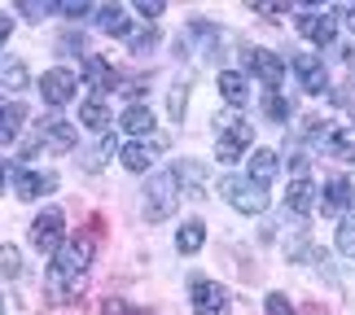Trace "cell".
<instances>
[{"label":"cell","mask_w":355,"mask_h":315,"mask_svg":"<svg viewBox=\"0 0 355 315\" xmlns=\"http://www.w3.org/2000/svg\"><path fill=\"white\" fill-rule=\"evenodd\" d=\"M92 250H97L92 237H71L58 254H53V263L44 271V285H49V294L58 298V303H75V294L84 289V276L92 267Z\"/></svg>","instance_id":"6da1fadb"},{"label":"cell","mask_w":355,"mask_h":315,"mask_svg":"<svg viewBox=\"0 0 355 315\" xmlns=\"http://www.w3.org/2000/svg\"><path fill=\"white\" fill-rule=\"evenodd\" d=\"M250 145H254V123H245L241 114L215 123V154H220V162L245 158V149H250Z\"/></svg>","instance_id":"7a4b0ae2"},{"label":"cell","mask_w":355,"mask_h":315,"mask_svg":"<svg viewBox=\"0 0 355 315\" xmlns=\"http://www.w3.org/2000/svg\"><path fill=\"white\" fill-rule=\"evenodd\" d=\"M220 193H224V201L237 215H263L268 210V188L254 184L250 175H228V180L220 184Z\"/></svg>","instance_id":"3957f363"},{"label":"cell","mask_w":355,"mask_h":315,"mask_svg":"<svg viewBox=\"0 0 355 315\" xmlns=\"http://www.w3.org/2000/svg\"><path fill=\"white\" fill-rule=\"evenodd\" d=\"M175 188H180V184H175L171 171L149 175V184H145V219H149V224H162V219L175 215V201H180Z\"/></svg>","instance_id":"277c9868"},{"label":"cell","mask_w":355,"mask_h":315,"mask_svg":"<svg viewBox=\"0 0 355 315\" xmlns=\"http://www.w3.org/2000/svg\"><path fill=\"white\" fill-rule=\"evenodd\" d=\"M62 232H66L62 210H53V206H49L44 215H35V224H31V245H35L40 254H49V258H53V254H58L62 245H66V241H62Z\"/></svg>","instance_id":"5b68a950"},{"label":"cell","mask_w":355,"mask_h":315,"mask_svg":"<svg viewBox=\"0 0 355 315\" xmlns=\"http://www.w3.org/2000/svg\"><path fill=\"white\" fill-rule=\"evenodd\" d=\"M290 71L298 79V88L311 92V97L329 92V71H324V57H316V53H298V57L290 62Z\"/></svg>","instance_id":"8992f818"},{"label":"cell","mask_w":355,"mask_h":315,"mask_svg":"<svg viewBox=\"0 0 355 315\" xmlns=\"http://www.w3.org/2000/svg\"><path fill=\"white\" fill-rule=\"evenodd\" d=\"M189 303H193V315H228L233 298H228V289H224L220 280H193Z\"/></svg>","instance_id":"52a82bcc"},{"label":"cell","mask_w":355,"mask_h":315,"mask_svg":"<svg viewBox=\"0 0 355 315\" xmlns=\"http://www.w3.org/2000/svg\"><path fill=\"white\" fill-rule=\"evenodd\" d=\"M171 175H175V184L184 188V197H193V201H202L211 193V167L207 162H198V158H180L171 167Z\"/></svg>","instance_id":"ba28073f"},{"label":"cell","mask_w":355,"mask_h":315,"mask_svg":"<svg viewBox=\"0 0 355 315\" xmlns=\"http://www.w3.org/2000/svg\"><path fill=\"white\" fill-rule=\"evenodd\" d=\"M241 62H245V71H250L254 79H263L272 92H277V84L285 79V62H281L272 48H245V53H241Z\"/></svg>","instance_id":"9c48e42d"},{"label":"cell","mask_w":355,"mask_h":315,"mask_svg":"<svg viewBox=\"0 0 355 315\" xmlns=\"http://www.w3.org/2000/svg\"><path fill=\"white\" fill-rule=\"evenodd\" d=\"M294 26H298V35H303V39H311V44H320V48H329L334 35H338V22L329 18V13H320V9H303L294 18Z\"/></svg>","instance_id":"30bf717a"},{"label":"cell","mask_w":355,"mask_h":315,"mask_svg":"<svg viewBox=\"0 0 355 315\" xmlns=\"http://www.w3.org/2000/svg\"><path fill=\"white\" fill-rule=\"evenodd\" d=\"M75 92H79V79H75L71 71H62V66L40 79V97H44V105H58V109H62V105L75 101Z\"/></svg>","instance_id":"8fae6325"},{"label":"cell","mask_w":355,"mask_h":315,"mask_svg":"<svg viewBox=\"0 0 355 315\" xmlns=\"http://www.w3.org/2000/svg\"><path fill=\"white\" fill-rule=\"evenodd\" d=\"M58 188V175L53 171H26V167H13V193H18L22 201H35Z\"/></svg>","instance_id":"7c38bea8"},{"label":"cell","mask_w":355,"mask_h":315,"mask_svg":"<svg viewBox=\"0 0 355 315\" xmlns=\"http://www.w3.org/2000/svg\"><path fill=\"white\" fill-rule=\"evenodd\" d=\"M35 145L58 149V154H71V149L79 145V132H75V123H66V118H44V123H40V141Z\"/></svg>","instance_id":"4fadbf2b"},{"label":"cell","mask_w":355,"mask_h":315,"mask_svg":"<svg viewBox=\"0 0 355 315\" xmlns=\"http://www.w3.org/2000/svg\"><path fill=\"white\" fill-rule=\"evenodd\" d=\"M355 206V184L347 180V175H334V180H324L320 188V210L324 215H343Z\"/></svg>","instance_id":"5bb4252c"},{"label":"cell","mask_w":355,"mask_h":315,"mask_svg":"<svg viewBox=\"0 0 355 315\" xmlns=\"http://www.w3.org/2000/svg\"><path fill=\"white\" fill-rule=\"evenodd\" d=\"M158 149H167V136H154L149 145H145V141H132V145L119 149V162H123L128 171H149V162H154Z\"/></svg>","instance_id":"9a60e30c"},{"label":"cell","mask_w":355,"mask_h":315,"mask_svg":"<svg viewBox=\"0 0 355 315\" xmlns=\"http://www.w3.org/2000/svg\"><path fill=\"white\" fill-rule=\"evenodd\" d=\"M316 206H320V188L311 184V180H290V193H285V210L303 219V215H311Z\"/></svg>","instance_id":"2e32d148"},{"label":"cell","mask_w":355,"mask_h":315,"mask_svg":"<svg viewBox=\"0 0 355 315\" xmlns=\"http://www.w3.org/2000/svg\"><path fill=\"white\" fill-rule=\"evenodd\" d=\"M84 75H88V84L97 88V92H110L114 84H123V79L114 75V66L105 62V57H97V53H88V57H84Z\"/></svg>","instance_id":"e0dca14e"},{"label":"cell","mask_w":355,"mask_h":315,"mask_svg":"<svg viewBox=\"0 0 355 315\" xmlns=\"http://www.w3.org/2000/svg\"><path fill=\"white\" fill-rule=\"evenodd\" d=\"M97 26H101V31L105 35H119V39H128V31H132V18H128V9H123V5H101L97 9Z\"/></svg>","instance_id":"ac0fdd59"},{"label":"cell","mask_w":355,"mask_h":315,"mask_svg":"<svg viewBox=\"0 0 355 315\" xmlns=\"http://www.w3.org/2000/svg\"><path fill=\"white\" fill-rule=\"evenodd\" d=\"M220 97L241 109L245 101H250V79H245L241 71H220Z\"/></svg>","instance_id":"d6986e66"},{"label":"cell","mask_w":355,"mask_h":315,"mask_svg":"<svg viewBox=\"0 0 355 315\" xmlns=\"http://www.w3.org/2000/svg\"><path fill=\"white\" fill-rule=\"evenodd\" d=\"M119 127L132 132V136H154V109L149 105H128L123 118H119Z\"/></svg>","instance_id":"ffe728a7"},{"label":"cell","mask_w":355,"mask_h":315,"mask_svg":"<svg viewBox=\"0 0 355 315\" xmlns=\"http://www.w3.org/2000/svg\"><path fill=\"white\" fill-rule=\"evenodd\" d=\"M22 123H26V109L18 101H0V145H9L22 132Z\"/></svg>","instance_id":"44dd1931"},{"label":"cell","mask_w":355,"mask_h":315,"mask_svg":"<svg viewBox=\"0 0 355 315\" xmlns=\"http://www.w3.org/2000/svg\"><path fill=\"white\" fill-rule=\"evenodd\" d=\"M202 245H207V224H202V219H189V224L175 232V250H180V254H198Z\"/></svg>","instance_id":"7402d4cb"},{"label":"cell","mask_w":355,"mask_h":315,"mask_svg":"<svg viewBox=\"0 0 355 315\" xmlns=\"http://www.w3.org/2000/svg\"><path fill=\"white\" fill-rule=\"evenodd\" d=\"M79 123H84L88 132H105L114 118H110V109H105V101H97V97H92V101H84V105H79Z\"/></svg>","instance_id":"603a6c76"},{"label":"cell","mask_w":355,"mask_h":315,"mask_svg":"<svg viewBox=\"0 0 355 315\" xmlns=\"http://www.w3.org/2000/svg\"><path fill=\"white\" fill-rule=\"evenodd\" d=\"M245 162H250V180L268 188V180L277 175V154H272V149H254V154L245 158Z\"/></svg>","instance_id":"cb8c5ba5"},{"label":"cell","mask_w":355,"mask_h":315,"mask_svg":"<svg viewBox=\"0 0 355 315\" xmlns=\"http://www.w3.org/2000/svg\"><path fill=\"white\" fill-rule=\"evenodd\" d=\"M0 88H9V92L26 88V62L22 57H0Z\"/></svg>","instance_id":"d4e9b609"},{"label":"cell","mask_w":355,"mask_h":315,"mask_svg":"<svg viewBox=\"0 0 355 315\" xmlns=\"http://www.w3.org/2000/svg\"><path fill=\"white\" fill-rule=\"evenodd\" d=\"M329 154L338 162H355V127H338L329 136Z\"/></svg>","instance_id":"484cf974"},{"label":"cell","mask_w":355,"mask_h":315,"mask_svg":"<svg viewBox=\"0 0 355 315\" xmlns=\"http://www.w3.org/2000/svg\"><path fill=\"white\" fill-rule=\"evenodd\" d=\"M154 44H158L154 22H141V26H132V31H128V53H154Z\"/></svg>","instance_id":"4316f807"},{"label":"cell","mask_w":355,"mask_h":315,"mask_svg":"<svg viewBox=\"0 0 355 315\" xmlns=\"http://www.w3.org/2000/svg\"><path fill=\"white\" fill-rule=\"evenodd\" d=\"M263 114L272 118V123H290V114H294V105L281 97V92H268L263 97Z\"/></svg>","instance_id":"83f0119b"},{"label":"cell","mask_w":355,"mask_h":315,"mask_svg":"<svg viewBox=\"0 0 355 315\" xmlns=\"http://www.w3.org/2000/svg\"><path fill=\"white\" fill-rule=\"evenodd\" d=\"M338 254L355 258V215H347L343 224H338Z\"/></svg>","instance_id":"f1b7e54d"},{"label":"cell","mask_w":355,"mask_h":315,"mask_svg":"<svg viewBox=\"0 0 355 315\" xmlns=\"http://www.w3.org/2000/svg\"><path fill=\"white\" fill-rule=\"evenodd\" d=\"M0 276H22V254L13 250V245H0Z\"/></svg>","instance_id":"f546056e"},{"label":"cell","mask_w":355,"mask_h":315,"mask_svg":"<svg viewBox=\"0 0 355 315\" xmlns=\"http://www.w3.org/2000/svg\"><path fill=\"white\" fill-rule=\"evenodd\" d=\"M184 105H189V84H175L167 92V109H171V118H184Z\"/></svg>","instance_id":"4dcf8cb0"},{"label":"cell","mask_w":355,"mask_h":315,"mask_svg":"<svg viewBox=\"0 0 355 315\" xmlns=\"http://www.w3.org/2000/svg\"><path fill=\"white\" fill-rule=\"evenodd\" d=\"M53 9H58V5H35V0H18V13H22L26 22H44Z\"/></svg>","instance_id":"1f68e13d"},{"label":"cell","mask_w":355,"mask_h":315,"mask_svg":"<svg viewBox=\"0 0 355 315\" xmlns=\"http://www.w3.org/2000/svg\"><path fill=\"white\" fill-rule=\"evenodd\" d=\"M101 315H149V311H141V307H128L123 298H105V303H101Z\"/></svg>","instance_id":"d6a6232c"},{"label":"cell","mask_w":355,"mask_h":315,"mask_svg":"<svg viewBox=\"0 0 355 315\" xmlns=\"http://www.w3.org/2000/svg\"><path fill=\"white\" fill-rule=\"evenodd\" d=\"M268 315H298V311L285 294H268Z\"/></svg>","instance_id":"836d02e7"},{"label":"cell","mask_w":355,"mask_h":315,"mask_svg":"<svg viewBox=\"0 0 355 315\" xmlns=\"http://www.w3.org/2000/svg\"><path fill=\"white\" fill-rule=\"evenodd\" d=\"M110 154H114V145H110V141H105L101 149H92V154H88V162H84V167H88V171H101V162H105V158H110Z\"/></svg>","instance_id":"e575fe53"},{"label":"cell","mask_w":355,"mask_h":315,"mask_svg":"<svg viewBox=\"0 0 355 315\" xmlns=\"http://www.w3.org/2000/svg\"><path fill=\"white\" fill-rule=\"evenodd\" d=\"M136 13H141L145 22H149V18H158V13H162V0H141V5H136Z\"/></svg>","instance_id":"d590c367"},{"label":"cell","mask_w":355,"mask_h":315,"mask_svg":"<svg viewBox=\"0 0 355 315\" xmlns=\"http://www.w3.org/2000/svg\"><path fill=\"white\" fill-rule=\"evenodd\" d=\"M58 48H66V53H75V48H79V53H84V35H75V31H66V35L58 39Z\"/></svg>","instance_id":"8d00e7d4"},{"label":"cell","mask_w":355,"mask_h":315,"mask_svg":"<svg viewBox=\"0 0 355 315\" xmlns=\"http://www.w3.org/2000/svg\"><path fill=\"white\" fill-rule=\"evenodd\" d=\"M254 13H263V18H277V13H290V5H272V0H259Z\"/></svg>","instance_id":"74e56055"},{"label":"cell","mask_w":355,"mask_h":315,"mask_svg":"<svg viewBox=\"0 0 355 315\" xmlns=\"http://www.w3.org/2000/svg\"><path fill=\"white\" fill-rule=\"evenodd\" d=\"M62 13H71V18H84V13H92L88 5H75V0H71V5H58Z\"/></svg>","instance_id":"f35d334b"},{"label":"cell","mask_w":355,"mask_h":315,"mask_svg":"<svg viewBox=\"0 0 355 315\" xmlns=\"http://www.w3.org/2000/svg\"><path fill=\"white\" fill-rule=\"evenodd\" d=\"M334 13H338V18H343V22H347V26H355V5H338V9H334Z\"/></svg>","instance_id":"ab89813d"},{"label":"cell","mask_w":355,"mask_h":315,"mask_svg":"<svg viewBox=\"0 0 355 315\" xmlns=\"http://www.w3.org/2000/svg\"><path fill=\"white\" fill-rule=\"evenodd\" d=\"M9 26H13V22H9V13H0V44L9 39Z\"/></svg>","instance_id":"60d3db41"},{"label":"cell","mask_w":355,"mask_h":315,"mask_svg":"<svg viewBox=\"0 0 355 315\" xmlns=\"http://www.w3.org/2000/svg\"><path fill=\"white\" fill-rule=\"evenodd\" d=\"M338 101H343V105H355V79H351V92H338Z\"/></svg>","instance_id":"b9f144b4"},{"label":"cell","mask_w":355,"mask_h":315,"mask_svg":"<svg viewBox=\"0 0 355 315\" xmlns=\"http://www.w3.org/2000/svg\"><path fill=\"white\" fill-rule=\"evenodd\" d=\"M347 66H355V44H351V48H347Z\"/></svg>","instance_id":"7bdbcfd3"},{"label":"cell","mask_w":355,"mask_h":315,"mask_svg":"<svg viewBox=\"0 0 355 315\" xmlns=\"http://www.w3.org/2000/svg\"><path fill=\"white\" fill-rule=\"evenodd\" d=\"M0 184H5V162H0Z\"/></svg>","instance_id":"ee69618b"}]
</instances>
